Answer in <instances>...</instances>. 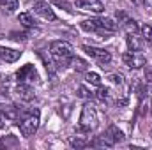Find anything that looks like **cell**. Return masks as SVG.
I'll return each instance as SVG.
<instances>
[{
	"instance_id": "6da1fadb",
	"label": "cell",
	"mask_w": 152,
	"mask_h": 150,
	"mask_svg": "<svg viewBox=\"0 0 152 150\" xmlns=\"http://www.w3.org/2000/svg\"><path fill=\"white\" fill-rule=\"evenodd\" d=\"M50 55L51 58L57 62L58 67H66L71 64L73 57H75V50L69 42L66 41H53L50 44Z\"/></svg>"
},
{
	"instance_id": "7a4b0ae2",
	"label": "cell",
	"mask_w": 152,
	"mask_h": 150,
	"mask_svg": "<svg viewBox=\"0 0 152 150\" xmlns=\"http://www.w3.org/2000/svg\"><path fill=\"white\" fill-rule=\"evenodd\" d=\"M18 127H20V133L25 138L34 136L39 127V110H30V111L23 113V117L18 122Z\"/></svg>"
},
{
	"instance_id": "3957f363",
	"label": "cell",
	"mask_w": 152,
	"mask_h": 150,
	"mask_svg": "<svg viewBox=\"0 0 152 150\" xmlns=\"http://www.w3.org/2000/svg\"><path fill=\"white\" fill-rule=\"evenodd\" d=\"M96 127H97V110L90 103H85L81 108V115H80V131L90 133Z\"/></svg>"
},
{
	"instance_id": "277c9868",
	"label": "cell",
	"mask_w": 152,
	"mask_h": 150,
	"mask_svg": "<svg viewBox=\"0 0 152 150\" xmlns=\"http://www.w3.org/2000/svg\"><path fill=\"white\" fill-rule=\"evenodd\" d=\"M83 51H85L90 58L97 60V62L101 64V67H104V66L110 64V60H112V55H110V51H106V50H99V48H94V46H83Z\"/></svg>"
},
{
	"instance_id": "5b68a950",
	"label": "cell",
	"mask_w": 152,
	"mask_h": 150,
	"mask_svg": "<svg viewBox=\"0 0 152 150\" xmlns=\"http://www.w3.org/2000/svg\"><path fill=\"white\" fill-rule=\"evenodd\" d=\"M122 60H124V64H126L127 67H131V69H140V67H143V66L147 64L145 57H143L140 51H127V53L122 55Z\"/></svg>"
},
{
	"instance_id": "8992f818",
	"label": "cell",
	"mask_w": 152,
	"mask_h": 150,
	"mask_svg": "<svg viewBox=\"0 0 152 150\" xmlns=\"http://www.w3.org/2000/svg\"><path fill=\"white\" fill-rule=\"evenodd\" d=\"M16 78H18L20 83H30V81L39 79L37 71H36V67H34L32 64H25V66L16 73Z\"/></svg>"
},
{
	"instance_id": "52a82bcc",
	"label": "cell",
	"mask_w": 152,
	"mask_h": 150,
	"mask_svg": "<svg viewBox=\"0 0 152 150\" xmlns=\"http://www.w3.org/2000/svg\"><path fill=\"white\" fill-rule=\"evenodd\" d=\"M34 12L39 14L42 20H48V21H55V20H57L55 12H53L51 5H50L48 2H36V4H34Z\"/></svg>"
},
{
	"instance_id": "ba28073f",
	"label": "cell",
	"mask_w": 152,
	"mask_h": 150,
	"mask_svg": "<svg viewBox=\"0 0 152 150\" xmlns=\"http://www.w3.org/2000/svg\"><path fill=\"white\" fill-rule=\"evenodd\" d=\"M76 7L81 9V11L96 12V14H99V12L104 11V5H103L101 0H78V2H76Z\"/></svg>"
},
{
	"instance_id": "9c48e42d",
	"label": "cell",
	"mask_w": 152,
	"mask_h": 150,
	"mask_svg": "<svg viewBox=\"0 0 152 150\" xmlns=\"http://www.w3.org/2000/svg\"><path fill=\"white\" fill-rule=\"evenodd\" d=\"M16 95H18L21 101H25V103H30V101H34V97H36L32 87L27 85V83H20V85L16 87Z\"/></svg>"
},
{
	"instance_id": "30bf717a",
	"label": "cell",
	"mask_w": 152,
	"mask_h": 150,
	"mask_svg": "<svg viewBox=\"0 0 152 150\" xmlns=\"http://www.w3.org/2000/svg\"><path fill=\"white\" fill-rule=\"evenodd\" d=\"M21 57V51L18 50H12V48H5V46H0V58L7 64H12L16 62L18 58Z\"/></svg>"
},
{
	"instance_id": "8fae6325",
	"label": "cell",
	"mask_w": 152,
	"mask_h": 150,
	"mask_svg": "<svg viewBox=\"0 0 152 150\" xmlns=\"http://www.w3.org/2000/svg\"><path fill=\"white\" fill-rule=\"evenodd\" d=\"M97 25H99L97 30H106L110 34H113L115 30H117V23L112 18H97Z\"/></svg>"
},
{
	"instance_id": "7c38bea8",
	"label": "cell",
	"mask_w": 152,
	"mask_h": 150,
	"mask_svg": "<svg viewBox=\"0 0 152 150\" xmlns=\"http://www.w3.org/2000/svg\"><path fill=\"white\" fill-rule=\"evenodd\" d=\"M127 48H129V51H140L142 50V41L136 34H127Z\"/></svg>"
},
{
	"instance_id": "4fadbf2b",
	"label": "cell",
	"mask_w": 152,
	"mask_h": 150,
	"mask_svg": "<svg viewBox=\"0 0 152 150\" xmlns=\"http://www.w3.org/2000/svg\"><path fill=\"white\" fill-rule=\"evenodd\" d=\"M71 64H73L75 71H78V73H87V69H88V64H87L85 60H81L80 57H73Z\"/></svg>"
},
{
	"instance_id": "5bb4252c",
	"label": "cell",
	"mask_w": 152,
	"mask_h": 150,
	"mask_svg": "<svg viewBox=\"0 0 152 150\" xmlns=\"http://www.w3.org/2000/svg\"><path fill=\"white\" fill-rule=\"evenodd\" d=\"M0 5H2L4 11H7V12H14V11L20 7V2H18V0H0Z\"/></svg>"
},
{
	"instance_id": "9a60e30c",
	"label": "cell",
	"mask_w": 152,
	"mask_h": 150,
	"mask_svg": "<svg viewBox=\"0 0 152 150\" xmlns=\"http://www.w3.org/2000/svg\"><path fill=\"white\" fill-rule=\"evenodd\" d=\"M99 25H97V20H85L81 21V30L85 32H97Z\"/></svg>"
},
{
	"instance_id": "2e32d148",
	"label": "cell",
	"mask_w": 152,
	"mask_h": 150,
	"mask_svg": "<svg viewBox=\"0 0 152 150\" xmlns=\"http://www.w3.org/2000/svg\"><path fill=\"white\" fill-rule=\"evenodd\" d=\"M18 21L25 27V28H30V27H34V20H32V16L28 14V12H20V16H18Z\"/></svg>"
},
{
	"instance_id": "e0dca14e",
	"label": "cell",
	"mask_w": 152,
	"mask_h": 150,
	"mask_svg": "<svg viewBox=\"0 0 152 150\" xmlns=\"http://www.w3.org/2000/svg\"><path fill=\"white\" fill-rule=\"evenodd\" d=\"M124 28H126L127 34H136V32H138V23H136L134 20L126 18V21H124Z\"/></svg>"
},
{
	"instance_id": "ac0fdd59",
	"label": "cell",
	"mask_w": 152,
	"mask_h": 150,
	"mask_svg": "<svg viewBox=\"0 0 152 150\" xmlns=\"http://www.w3.org/2000/svg\"><path fill=\"white\" fill-rule=\"evenodd\" d=\"M87 83L99 88L101 87V76L97 74V73H87Z\"/></svg>"
},
{
	"instance_id": "d6986e66",
	"label": "cell",
	"mask_w": 152,
	"mask_h": 150,
	"mask_svg": "<svg viewBox=\"0 0 152 150\" xmlns=\"http://www.w3.org/2000/svg\"><path fill=\"white\" fill-rule=\"evenodd\" d=\"M106 131H108V133H110V134L113 136V140H115V141H117V143L124 140V134H122V131H120V129H118L117 125H110V127H108Z\"/></svg>"
},
{
	"instance_id": "ffe728a7",
	"label": "cell",
	"mask_w": 152,
	"mask_h": 150,
	"mask_svg": "<svg viewBox=\"0 0 152 150\" xmlns=\"http://www.w3.org/2000/svg\"><path fill=\"white\" fill-rule=\"evenodd\" d=\"M0 147H18V141L14 140V136L12 134H9V136H4L2 138V141H0Z\"/></svg>"
},
{
	"instance_id": "44dd1931",
	"label": "cell",
	"mask_w": 152,
	"mask_h": 150,
	"mask_svg": "<svg viewBox=\"0 0 152 150\" xmlns=\"http://www.w3.org/2000/svg\"><path fill=\"white\" fill-rule=\"evenodd\" d=\"M69 143H71V147H75V149H83V147H88V145H90V141H85V140H81L80 136L71 138Z\"/></svg>"
},
{
	"instance_id": "7402d4cb",
	"label": "cell",
	"mask_w": 152,
	"mask_h": 150,
	"mask_svg": "<svg viewBox=\"0 0 152 150\" xmlns=\"http://www.w3.org/2000/svg\"><path fill=\"white\" fill-rule=\"evenodd\" d=\"M53 5H57V7H60V9H64V11H67V12H73V5L67 2V0H50Z\"/></svg>"
},
{
	"instance_id": "603a6c76",
	"label": "cell",
	"mask_w": 152,
	"mask_h": 150,
	"mask_svg": "<svg viewBox=\"0 0 152 150\" xmlns=\"http://www.w3.org/2000/svg\"><path fill=\"white\" fill-rule=\"evenodd\" d=\"M108 81H110L112 85H115V87H122V85H124V76H122V74H117V73H113V74H108Z\"/></svg>"
},
{
	"instance_id": "cb8c5ba5",
	"label": "cell",
	"mask_w": 152,
	"mask_h": 150,
	"mask_svg": "<svg viewBox=\"0 0 152 150\" xmlns=\"http://www.w3.org/2000/svg\"><path fill=\"white\" fill-rule=\"evenodd\" d=\"M142 36H143V41L152 42V27L151 25H143L142 27Z\"/></svg>"
},
{
	"instance_id": "d4e9b609",
	"label": "cell",
	"mask_w": 152,
	"mask_h": 150,
	"mask_svg": "<svg viewBox=\"0 0 152 150\" xmlns=\"http://www.w3.org/2000/svg\"><path fill=\"white\" fill-rule=\"evenodd\" d=\"M108 95H110L108 88H103V87H99V90H97V97H99L101 101H108Z\"/></svg>"
},
{
	"instance_id": "484cf974",
	"label": "cell",
	"mask_w": 152,
	"mask_h": 150,
	"mask_svg": "<svg viewBox=\"0 0 152 150\" xmlns=\"http://www.w3.org/2000/svg\"><path fill=\"white\" fill-rule=\"evenodd\" d=\"M78 92H80V94H78L80 97H83V99H92V94H90L88 90H85L83 87H80V88H78Z\"/></svg>"
},
{
	"instance_id": "4316f807",
	"label": "cell",
	"mask_w": 152,
	"mask_h": 150,
	"mask_svg": "<svg viewBox=\"0 0 152 150\" xmlns=\"http://www.w3.org/2000/svg\"><path fill=\"white\" fill-rule=\"evenodd\" d=\"M5 120H7V118H5V115L0 111V129H2L4 125H5Z\"/></svg>"
},
{
	"instance_id": "83f0119b",
	"label": "cell",
	"mask_w": 152,
	"mask_h": 150,
	"mask_svg": "<svg viewBox=\"0 0 152 150\" xmlns=\"http://www.w3.org/2000/svg\"><path fill=\"white\" fill-rule=\"evenodd\" d=\"M131 2H134V4H138V5H143V4H145V0H131Z\"/></svg>"
}]
</instances>
